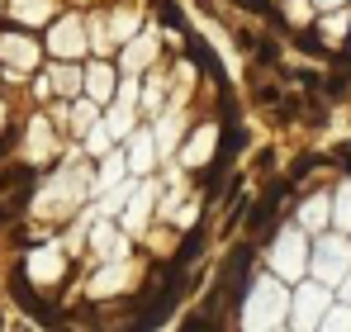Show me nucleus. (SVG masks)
I'll list each match as a JSON object with an SVG mask.
<instances>
[{
	"label": "nucleus",
	"instance_id": "nucleus-1",
	"mask_svg": "<svg viewBox=\"0 0 351 332\" xmlns=\"http://www.w3.org/2000/svg\"><path fill=\"white\" fill-rule=\"evenodd\" d=\"M29 190H34V171L29 166H10L0 176V219H14L29 204Z\"/></svg>",
	"mask_w": 351,
	"mask_h": 332
},
{
	"label": "nucleus",
	"instance_id": "nucleus-2",
	"mask_svg": "<svg viewBox=\"0 0 351 332\" xmlns=\"http://www.w3.org/2000/svg\"><path fill=\"white\" fill-rule=\"evenodd\" d=\"M10 289H14V299H19V304L29 309V318H38L43 328H58V323H62V313H58V309H53V304H43V299H38V294L29 289V280L19 276V271L10 276Z\"/></svg>",
	"mask_w": 351,
	"mask_h": 332
},
{
	"label": "nucleus",
	"instance_id": "nucleus-3",
	"mask_svg": "<svg viewBox=\"0 0 351 332\" xmlns=\"http://www.w3.org/2000/svg\"><path fill=\"white\" fill-rule=\"evenodd\" d=\"M342 271H347V252H342V247H337V242H328V247H323V276H342Z\"/></svg>",
	"mask_w": 351,
	"mask_h": 332
},
{
	"label": "nucleus",
	"instance_id": "nucleus-4",
	"mask_svg": "<svg viewBox=\"0 0 351 332\" xmlns=\"http://www.w3.org/2000/svg\"><path fill=\"white\" fill-rule=\"evenodd\" d=\"M276 204H280V190H276L271 200H261V204H256V214H252V233H261V228H266V219L276 214Z\"/></svg>",
	"mask_w": 351,
	"mask_h": 332
},
{
	"label": "nucleus",
	"instance_id": "nucleus-5",
	"mask_svg": "<svg viewBox=\"0 0 351 332\" xmlns=\"http://www.w3.org/2000/svg\"><path fill=\"white\" fill-rule=\"evenodd\" d=\"M199 242H204L199 233H195V237H185V242H180V252H176V261H171V266H185V261H190V257L199 252Z\"/></svg>",
	"mask_w": 351,
	"mask_h": 332
},
{
	"label": "nucleus",
	"instance_id": "nucleus-6",
	"mask_svg": "<svg viewBox=\"0 0 351 332\" xmlns=\"http://www.w3.org/2000/svg\"><path fill=\"white\" fill-rule=\"evenodd\" d=\"M157 10H162L167 29H180V24H185V19H180V10H176V0H157Z\"/></svg>",
	"mask_w": 351,
	"mask_h": 332
},
{
	"label": "nucleus",
	"instance_id": "nucleus-7",
	"mask_svg": "<svg viewBox=\"0 0 351 332\" xmlns=\"http://www.w3.org/2000/svg\"><path fill=\"white\" fill-rule=\"evenodd\" d=\"M180 332H219V323L204 318V313H195V318H185V328H180Z\"/></svg>",
	"mask_w": 351,
	"mask_h": 332
},
{
	"label": "nucleus",
	"instance_id": "nucleus-8",
	"mask_svg": "<svg viewBox=\"0 0 351 332\" xmlns=\"http://www.w3.org/2000/svg\"><path fill=\"white\" fill-rule=\"evenodd\" d=\"M328 332H351V313H337V318H332V328Z\"/></svg>",
	"mask_w": 351,
	"mask_h": 332
},
{
	"label": "nucleus",
	"instance_id": "nucleus-9",
	"mask_svg": "<svg viewBox=\"0 0 351 332\" xmlns=\"http://www.w3.org/2000/svg\"><path fill=\"white\" fill-rule=\"evenodd\" d=\"M337 214H342V219L351 223V190H347V195H342V209H337Z\"/></svg>",
	"mask_w": 351,
	"mask_h": 332
},
{
	"label": "nucleus",
	"instance_id": "nucleus-10",
	"mask_svg": "<svg viewBox=\"0 0 351 332\" xmlns=\"http://www.w3.org/2000/svg\"><path fill=\"white\" fill-rule=\"evenodd\" d=\"M237 5H247V10H266V5H261V0H237Z\"/></svg>",
	"mask_w": 351,
	"mask_h": 332
}]
</instances>
